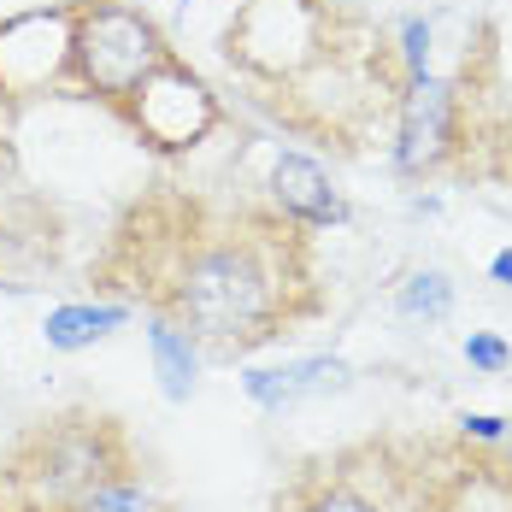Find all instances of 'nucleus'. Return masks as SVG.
Returning a JSON list of instances; mask_svg holds the SVG:
<instances>
[{
    "mask_svg": "<svg viewBox=\"0 0 512 512\" xmlns=\"http://www.w3.org/2000/svg\"><path fill=\"white\" fill-rule=\"evenodd\" d=\"M460 430L477 436V442H501V436H507V418H495V412H465Z\"/></svg>",
    "mask_w": 512,
    "mask_h": 512,
    "instance_id": "nucleus-14",
    "label": "nucleus"
},
{
    "mask_svg": "<svg viewBox=\"0 0 512 512\" xmlns=\"http://www.w3.org/2000/svg\"><path fill=\"white\" fill-rule=\"evenodd\" d=\"M171 42L159 36V24L142 6H124V0H77L71 6V83L106 101L112 112L130 101L159 65L171 59Z\"/></svg>",
    "mask_w": 512,
    "mask_h": 512,
    "instance_id": "nucleus-3",
    "label": "nucleus"
},
{
    "mask_svg": "<svg viewBox=\"0 0 512 512\" xmlns=\"http://www.w3.org/2000/svg\"><path fill=\"white\" fill-rule=\"evenodd\" d=\"M148 348H154L165 401H189L195 371H201V342H195V336H183V330H177V324H165V318H148Z\"/></svg>",
    "mask_w": 512,
    "mask_h": 512,
    "instance_id": "nucleus-9",
    "label": "nucleus"
},
{
    "mask_svg": "<svg viewBox=\"0 0 512 512\" xmlns=\"http://www.w3.org/2000/svg\"><path fill=\"white\" fill-rule=\"evenodd\" d=\"M465 359H471V371H489V377H501L512 365V348L501 336H465Z\"/></svg>",
    "mask_w": 512,
    "mask_h": 512,
    "instance_id": "nucleus-12",
    "label": "nucleus"
},
{
    "mask_svg": "<svg viewBox=\"0 0 512 512\" xmlns=\"http://www.w3.org/2000/svg\"><path fill=\"white\" fill-rule=\"evenodd\" d=\"M454 148V95L424 71V77H412L407 89V106H401V171H430L436 159Z\"/></svg>",
    "mask_w": 512,
    "mask_h": 512,
    "instance_id": "nucleus-6",
    "label": "nucleus"
},
{
    "mask_svg": "<svg viewBox=\"0 0 512 512\" xmlns=\"http://www.w3.org/2000/svg\"><path fill=\"white\" fill-rule=\"evenodd\" d=\"M271 206L283 218L307 224V230H330V224L348 218V201L330 189L324 165L307 154H277V165H271Z\"/></svg>",
    "mask_w": 512,
    "mask_h": 512,
    "instance_id": "nucleus-7",
    "label": "nucleus"
},
{
    "mask_svg": "<svg viewBox=\"0 0 512 512\" xmlns=\"http://www.w3.org/2000/svg\"><path fill=\"white\" fill-rule=\"evenodd\" d=\"M0 242H6V236H0Z\"/></svg>",
    "mask_w": 512,
    "mask_h": 512,
    "instance_id": "nucleus-17",
    "label": "nucleus"
},
{
    "mask_svg": "<svg viewBox=\"0 0 512 512\" xmlns=\"http://www.w3.org/2000/svg\"><path fill=\"white\" fill-rule=\"evenodd\" d=\"M424 59H430V24H424V18H412V24H407V71H412V77H424Z\"/></svg>",
    "mask_w": 512,
    "mask_h": 512,
    "instance_id": "nucleus-13",
    "label": "nucleus"
},
{
    "mask_svg": "<svg viewBox=\"0 0 512 512\" xmlns=\"http://www.w3.org/2000/svg\"><path fill=\"white\" fill-rule=\"evenodd\" d=\"M130 318V307H53L42 318V336H48V348L59 354H77V348H89V342H101L106 330H118Z\"/></svg>",
    "mask_w": 512,
    "mask_h": 512,
    "instance_id": "nucleus-10",
    "label": "nucleus"
},
{
    "mask_svg": "<svg viewBox=\"0 0 512 512\" xmlns=\"http://www.w3.org/2000/svg\"><path fill=\"white\" fill-rule=\"evenodd\" d=\"M277 512H395L371 471H359V454L301 465V477L277 495Z\"/></svg>",
    "mask_w": 512,
    "mask_h": 512,
    "instance_id": "nucleus-5",
    "label": "nucleus"
},
{
    "mask_svg": "<svg viewBox=\"0 0 512 512\" xmlns=\"http://www.w3.org/2000/svg\"><path fill=\"white\" fill-rule=\"evenodd\" d=\"M489 277H495V283H507V289H512V248H507V254H495V259H489Z\"/></svg>",
    "mask_w": 512,
    "mask_h": 512,
    "instance_id": "nucleus-16",
    "label": "nucleus"
},
{
    "mask_svg": "<svg viewBox=\"0 0 512 512\" xmlns=\"http://www.w3.org/2000/svg\"><path fill=\"white\" fill-rule=\"evenodd\" d=\"M348 365L330 354H312V359H289V365H277V371H248L242 377V389L254 395L265 412H283L295 407V401H307V395H330V389H348Z\"/></svg>",
    "mask_w": 512,
    "mask_h": 512,
    "instance_id": "nucleus-8",
    "label": "nucleus"
},
{
    "mask_svg": "<svg viewBox=\"0 0 512 512\" xmlns=\"http://www.w3.org/2000/svg\"><path fill=\"white\" fill-rule=\"evenodd\" d=\"M89 277L218 359L254 354L318 312L307 224L277 206H212L189 189L124 206Z\"/></svg>",
    "mask_w": 512,
    "mask_h": 512,
    "instance_id": "nucleus-1",
    "label": "nucleus"
},
{
    "mask_svg": "<svg viewBox=\"0 0 512 512\" xmlns=\"http://www.w3.org/2000/svg\"><path fill=\"white\" fill-rule=\"evenodd\" d=\"M118 118H124L148 148L177 154V148H195L206 130L218 124V101H212V89H206L201 77L171 53L154 77L118 106Z\"/></svg>",
    "mask_w": 512,
    "mask_h": 512,
    "instance_id": "nucleus-4",
    "label": "nucleus"
},
{
    "mask_svg": "<svg viewBox=\"0 0 512 512\" xmlns=\"http://www.w3.org/2000/svg\"><path fill=\"white\" fill-rule=\"evenodd\" d=\"M448 307H454V283H448L442 271L407 277V289H401V312H407V318H442Z\"/></svg>",
    "mask_w": 512,
    "mask_h": 512,
    "instance_id": "nucleus-11",
    "label": "nucleus"
},
{
    "mask_svg": "<svg viewBox=\"0 0 512 512\" xmlns=\"http://www.w3.org/2000/svg\"><path fill=\"white\" fill-rule=\"evenodd\" d=\"M0 512H77V507H36V501H12V495H0Z\"/></svg>",
    "mask_w": 512,
    "mask_h": 512,
    "instance_id": "nucleus-15",
    "label": "nucleus"
},
{
    "mask_svg": "<svg viewBox=\"0 0 512 512\" xmlns=\"http://www.w3.org/2000/svg\"><path fill=\"white\" fill-rule=\"evenodd\" d=\"M142 471L136 448L118 418L106 412H59L18 436V448L0 460V495L36 501V507H77L112 477Z\"/></svg>",
    "mask_w": 512,
    "mask_h": 512,
    "instance_id": "nucleus-2",
    "label": "nucleus"
}]
</instances>
